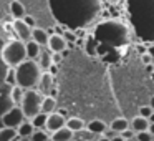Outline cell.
Instances as JSON below:
<instances>
[{"label": "cell", "mask_w": 154, "mask_h": 141, "mask_svg": "<svg viewBox=\"0 0 154 141\" xmlns=\"http://www.w3.org/2000/svg\"><path fill=\"white\" fill-rule=\"evenodd\" d=\"M17 138H20L17 128H10V126L0 128V141H14Z\"/></svg>", "instance_id": "obj_18"}, {"label": "cell", "mask_w": 154, "mask_h": 141, "mask_svg": "<svg viewBox=\"0 0 154 141\" xmlns=\"http://www.w3.org/2000/svg\"><path fill=\"white\" fill-rule=\"evenodd\" d=\"M43 96L45 95L42 93L40 90L37 91V90H33V88L25 90V95H23V100H22L20 106H22V110H23L25 116H27L28 120H32L35 114H38L42 111V101H43Z\"/></svg>", "instance_id": "obj_4"}, {"label": "cell", "mask_w": 154, "mask_h": 141, "mask_svg": "<svg viewBox=\"0 0 154 141\" xmlns=\"http://www.w3.org/2000/svg\"><path fill=\"white\" fill-rule=\"evenodd\" d=\"M149 121H151V123H154V113H152V114H151V116H149Z\"/></svg>", "instance_id": "obj_37"}, {"label": "cell", "mask_w": 154, "mask_h": 141, "mask_svg": "<svg viewBox=\"0 0 154 141\" xmlns=\"http://www.w3.org/2000/svg\"><path fill=\"white\" fill-rule=\"evenodd\" d=\"M149 118L146 116H141V114H137V116H134L133 120H131V128H133L136 133H139V131H144V130H149Z\"/></svg>", "instance_id": "obj_14"}, {"label": "cell", "mask_w": 154, "mask_h": 141, "mask_svg": "<svg viewBox=\"0 0 154 141\" xmlns=\"http://www.w3.org/2000/svg\"><path fill=\"white\" fill-rule=\"evenodd\" d=\"M27 43L23 40H10L2 48V61L7 67H18L23 60H27Z\"/></svg>", "instance_id": "obj_3"}, {"label": "cell", "mask_w": 154, "mask_h": 141, "mask_svg": "<svg viewBox=\"0 0 154 141\" xmlns=\"http://www.w3.org/2000/svg\"><path fill=\"white\" fill-rule=\"evenodd\" d=\"M42 111L47 114L57 111V98L53 95H45L43 96V101H42Z\"/></svg>", "instance_id": "obj_15"}, {"label": "cell", "mask_w": 154, "mask_h": 141, "mask_svg": "<svg viewBox=\"0 0 154 141\" xmlns=\"http://www.w3.org/2000/svg\"><path fill=\"white\" fill-rule=\"evenodd\" d=\"M149 131L154 134V123H151V124H149Z\"/></svg>", "instance_id": "obj_35"}, {"label": "cell", "mask_w": 154, "mask_h": 141, "mask_svg": "<svg viewBox=\"0 0 154 141\" xmlns=\"http://www.w3.org/2000/svg\"><path fill=\"white\" fill-rule=\"evenodd\" d=\"M136 139H139V141H151V139H154V134L151 133L149 130H144V131L136 133Z\"/></svg>", "instance_id": "obj_26"}, {"label": "cell", "mask_w": 154, "mask_h": 141, "mask_svg": "<svg viewBox=\"0 0 154 141\" xmlns=\"http://www.w3.org/2000/svg\"><path fill=\"white\" fill-rule=\"evenodd\" d=\"M30 139H33V141H47V139H51V133L47 130V128H37V130L33 131V134H32Z\"/></svg>", "instance_id": "obj_23"}, {"label": "cell", "mask_w": 154, "mask_h": 141, "mask_svg": "<svg viewBox=\"0 0 154 141\" xmlns=\"http://www.w3.org/2000/svg\"><path fill=\"white\" fill-rule=\"evenodd\" d=\"M12 28H14L15 35H17L20 40H23V42L32 40V32H33V28H32L23 18H14V25H12Z\"/></svg>", "instance_id": "obj_6"}, {"label": "cell", "mask_w": 154, "mask_h": 141, "mask_svg": "<svg viewBox=\"0 0 154 141\" xmlns=\"http://www.w3.org/2000/svg\"><path fill=\"white\" fill-rule=\"evenodd\" d=\"M131 126V123L126 120V118H123V116H119V118H114L113 121H111V124H109V128H113L116 133H123L124 130H128V128Z\"/></svg>", "instance_id": "obj_20"}, {"label": "cell", "mask_w": 154, "mask_h": 141, "mask_svg": "<svg viewBox=\"0 0 154 141\" xmlns=\"http://www.w3.org/2000/svg\"><path fill=\"white\" fill-rule=\"evenodd\" d=\"M147 53H149L151 57L154 58V43H152V45H149V48H147Z\"/></svg>", "instance_id": "obj_33"}, {"label": "cell", "mask_w": 154, "mask_h": 141, "mask_svg": "<svg viewBox=\"0 0 154 141\" xmlns=\"http://www.w3.org/2000/svg\"><path fill=\"white\" fill-rule=\"evenodd\" d=\"M23 95H25V88H22L20 85L10 86V101L14 105H20L22 100H23Z\"/></svg>", "instance_id": "obj_19"}, {"label": "cell", "mask_w": 154, "mask_h": 141, "mask_svg": "<svg viewBox=\"0 0 154 141\" xmlns=\"http://www.w3.org/2000/svg\"><path fill=\"white\" fill-rule=\"evenodd\" d=\"M86 128L93 134H96V138H101V136H103V133L108 130V124L104 123L103 120H91L90 123L86 124Z\"/></svg>", "instance_id": "obj_12"}, {"label": "cell", "mask_w": 154, "mask_h": 141, "mask_svg": "<svg viewBox=\"0 0 154 141\" xmlns=\"http://www.w3.org/2000/svg\"><path fill=\"white\" fill-rule=\"evenodd\" d=\"M152 113H154V110H152V106H151V105H144V106L139 108V114H141V116L149 118Z\"/></svg>", "instance_id": "obj_28"}, {"label": "cell", "mask_w": 154, "mask_h": 141, "mask_svg": "<svg viewBox=\"0 0 154 141\" xmlns=\"http://www.w3.org/2000/svg\"><path fill=\"white\" fill-rule=\"evenodd\" d=\"M50 35H51V33H50L48 30H45V28H38V27H35L33 32H32V38H33L35 42H38L42 47H47V45H48Z\"/></svg>", "instance_id": "obj_13"}, {"label": "cell", "mask_w": 154, "mask_h": 141, "mask_svg": "<svg viewBox=\"0 0 154 141\" xmlns=\"http://www.w3.org/2000/svg\"><path fill=\"white\" fill-rule=\"evenodd\" d=\"M38 90L43 95H51V91H53V73L50 70H45L42 73V78L38 81Z\"/></svg>", "instance_id": "obj_9"}, {"label": "cell", "mask_w": 154, "mask_h": 141, "mask_svg": "<svg viewBox=\"0 0 154 141\" xmlns=\"http://www.w3.org/2000/svg\"><path fill=\"white\" fill-rule=\"evenodd\" d=\"M5 83H7V85H10V86L17 85V71H15V68L8 67L7 75H5Z\"/></svg>", "instance_id": "obj_25"}, {"label": "cell", "mask_w": 154, "mask_h": 141, "mask_svg": "<svg viewBox=\"0 0 154 141\" xmlns=\"http://www.w3.org/2000/svg\"><path fill=\"white\" fill-rule=\"evenodd\" d=\"M25 120H27V116H25L20 105H15L14 108L7 110L2 114V124L4 126H10V128H18Z\"/></svg>", "instance_id": "obj_5"}, {"label": "cell", "mask_w": 154, "mask_h": 141, "mask_svg": "<svg viewBox=\"0 0 154 141\" xmlns=\"http://www.w3.org/2000/svg\"><path fill=\"white\" fill-rule=\"evenodd\" d=\"M47 47L50 48L53 53H63V52L66 50V47H68V40L61 33H51Z\"/></svg>", "instance_id": "obj_7"}, {"label": "cell", "mask_w": 154, "mask_h": 141, "mask_svg": "<svg viewBox=\"0 0 154 141\" xmlns=\"http://www.w3.org/2000/svg\"><path fill=\"white\" fill-rule=\"evenodd\" d=\"M101 138H106V139H114V138H119V133H116L113 128H108V130L103 133V136H101Z\"/></svg>", "instance_id": "obj_29"}, {"label": "cell", "mask_w": 154, "mask_h": 141, "mask_svg": "<svg viewBox=\"0 0 154 141\" xmlns=\"http://www.w3.org/2000/svg\"><path fill=\"white\" fill-rule=\"evenodd\" d=\"M108 4H113V5H116V4H119L121 0H106Z\"/></svg>", "instance_id": "obj_34"}, {"label": "cell", "mask_w": 154, "mask_h": 141, "mask_svg": "<svg viewBox=\"0 0 154 141\" xmlns=\"http://www.w3.org/2000/svg\"><path fill=\"white\" fill-rule=\"evenodd\" d=\"M119 138H123V139H133V138H136V131L129 126L128 130H124L123 133L119 134Z\"/></svg>", "instance_id": "obj_27"}, {"label": "cell", "mask_w": 154, "mask_h": 141, "mask_svg": "<svg viewBox=\"0 0 154 141\" xmlns=\"http://www.w3.org/2000/svg\"><path fill=\"white\" fill-rule=\"evenodd\" d=\"M15 71H17V85H20L25 90L37 88L38 81L42 78V73H43L40 63L37 60H33V58L23 60L18 67H15Z\"/></svg>", "instance_id": "obj_2"}, {"label": "cell", "mask_w": 154, "mask_h": 141, "mask_svg": "<svg viewBox=\"0 0 154 141\" xmlns=\"http://www.w3.org/2000/svg\"><path fill=\"white\" fill-rule=\"evenodd\" d=\"M131 25L144 42H154V0H128Z\"/></svg>", "instance_id": "obj_1"}, {"label": "cell", "mask_w": 154, "mask_h": 141, "mask_svg": "<svg viewBox=\"0 0 154 141\" xmlns=\"http://www.w3.org/2000/svg\"><path fill=\"white\" fill-rule=\"evenodd\" d=\"M10 14L14 18H23L25 15V5L22 4V2H18V0H14V2H10Z\"/></svg>", "instance_id": "obj_21"}, {"label": "cell", "mask_w": 154, "mask_h": 141, "mask_svg": "<svg viewBox=\"0 0 154 141\" xmlns=\"http://www.w3.org/2000/svg\"><path fill=\"white\" fill-rule=\"evenodd\" d=\"M63 37L66 38L68 42H75V40H76L75 33H73V32H70V30H65V32H63Z\"/></svg>", "instance_id": "obj_32"}, {"label": "cell", "mask_w": 154, "mask_h": 141, "mask_svg": "<svg viewBox=\"0 0 154 141\" xmlns=\"http://www.w3.org/2000/svg\"><path fill=\"white\" fill-rule=\"evenodd\" d=\"M27 43V57L28 58H33V60H37L38 57H40V52H42V45L38 43V42H35L33 38L28 42H25Z\"/></svg>", "instance_id": "obj_17"}, {"label": "cell", "mask_w": 154, "mask_h": 141, "mask_svg": "<svg viewBox=\"0 0 154 141\" xmlns=\"http://www.w3.org/2000/svg\"><path fill=\"white\" fill-rule=\"evenodd\" d=\"M65 124H66V118H65L63 113H60V111H53V113L48 114V120H47V130L50 131V133H53V131L60 130V128H63Z\"/></svg>", "instance_id": "obj_8"}, {"label": "cell", "mask_w": 154, "mask_h": 141, "mask_svg": "<svg viewBox=\"0 0 154 141\" xmlns=\"http://www.w3.org/2000/svg\"><path fill=\"white\" fill-rule=\"evenodd\" d=\"M149 105L152 106V110H154V95H152V98H151V101H149Z\"/></svg>", "instance_id": "obj_36"}, {"label": "cell", "mask_w": 154, "mask_h": 141, "mask_svg": "<svg viewBox=\"0 0 154 141\" xmlns=\"http://www.w3.org/2000/svg\"><path fill=\"white\" fill-rule=\"evenodd\" d=\"M141 60H143L144 65H152V57H151L147 52H144V53L141 55Z\"/></svg>", "instance_id": "obj_30"}, {"label": "cell", "mask_w": 154, "mask_h": 141, "mask_svg": "<svg viewBox=\"0 0 154 141\" xmlns=\"http://www.w3.org/2000/svg\"><path fill=\"white\" fill-rule=\"evenodd\" d=\"M66 126L71 128V130L75 131V133H78V131H83L85 128H86V123H85L81 118L78 116H73V118H68L66 120Z\"/></svg>", "instance_id": "obj_22"}, {"label": "cell", "mask_w": 154, "mask_h": 141, "mask_svg": "<svg viewBox=\"0 0 154 141\" xmlns=\"http://www.w3.org/2000/svg\"><path fill=\"white\" fill-rule=\"evenodd\" d=\"M47 120H48V114L43 113V111H40L38 114H35V116L32 118V123L35 124V128H45L47 126Z\"/></svg>", "instance_id": "obj_24"}, {"label": "cell", "mask_w": 154, "mask_h": 141, "mask_svg": "<svg viewBox=\"0 0 154 141\" xmlns=\"http://www.w3.org/2000/svg\"><path fill=\"white\" fill-rule=\"evenodd\" d=\"M23 20L27 22V24L30 25L32 28H35V27H37V22H35V18L32 17V15H25V17H23Z\"/></svg>", "instance_id": "obj_31"}, {"label": "cell", "mask_w": 154, "mask_h": 141, "mask_svg": "<svg viewBox=\"0 0 154 141\" xmlns=\"http://www.w3.org/2000/svg\"><path fill=\"white\" fill-rule=\"evenodd\" d=\"M75 138V131L71 130V128H68L66 124H65L63 128H60V130L53 131L51 133V139L53 141H70Z\"/></svg>", "instance_id": "obj_11"}, {"label": "cell", "mask_w": 154, "mask_h": 141, "mask_svg": "<svg viewBox=\"0 0 154 141\" xmlns=\"http://www.w3.org/2000/svg\"><path fill=\"white\" fill-rule=\"evenodd\" d=\"M37 61L40 63L42 70H50V67L53 65V52L50 50L48 47H42V52H40V57L37 58Z\"/></svg>", "instance_id": "obj_10"}, {"label": "cell", "mask_w": 154, "mask_h": 141, "mask_svg": "<svg viewBox=\"0 0 154 141\" xmlns=\"http://www.w3.org/2000/svg\"><path fill=\"white\" fill-rule=\"evenodd\" d=\"M35 130H37V128H35V124L32 123V120H28V121L25 120L23 123L17 128L18 136H20V138H32V134H33Z\"/></svg>", "instance_id": "obj_16"}]
</instances>
